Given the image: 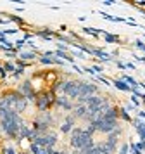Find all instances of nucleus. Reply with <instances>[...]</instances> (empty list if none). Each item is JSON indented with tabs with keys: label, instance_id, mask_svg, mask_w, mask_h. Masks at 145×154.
<instances>
[{
	"label": "nucleus",
	"instance_id": "obj_1",
	"mask_svg": "<svg viewBox=\"0 0 145 154\" xmlns=\"http://www.w3.org/2000/svg\"><path fill=\"white\" fill-rule=\"evenodd\" d=\"M0 123L2 128L5 130L11 137H17L19 128L23 125V119L19 118V114L12 109H5V107H0Z\"/></svg>",
	"mask_w": 145,
	"mask_h": 154
},
{
	"label": "nucleus",
	"instance_id": "obj_2",
	"mask_svg": "<svg viewBox=\"0 0 145 154\" xmlns=\"http://www.w3.org/2000/svg\"><path fill=\"white\" fill-rule=\"evenodd\" d=\"M71 146L78 149V151H88L93 147V140H92V133H88L86 130H81V128H74L73 130V135H71Z\"/></svg>",
	"mask_w": 145,
	"mask_h": 154
},
{
	"label": "nucleus",
	"instance_id": "obj_3",
	"mask_svg": "<svg viewBox=\"0 0 145 154\" xmlns=\"http://www.w3.org/2000/svg\"><path fill=\"white\" fill-rule=\"evenodd\" d=\"M80 87H81L80 82H66V83H59L57 88H61V90L64 92L66 95H69V97L78 99V95H80Z\"/></svg>",
	"mask_w": 145,
	"mask_h": 154
},
{
	"label": "nucleus",
	"instance_id": "obj_4",
	"mask_svg": "<svg viewBox=\"0 0 145 154\" xmlns=\"http://www.w3.org/2000/svg\"><path fill=\"white\" fill-rule=\"evenodd\" d=\"M54 99H52V94H43V95H40V99L36 100V104H38V107H40L41 111H45L47 109V106L52 102Z\"/></svg>",
	"mask_w": 145,
	"mask_h": 154
},
{
	"label": "nucleus",
	"instance_id": "obj_5",
	"mask_svg": "<svg viewBox=\"0 0 145 154\" xmlns=\"http://www.w3.org/2000/svg\"><path fill=\"white\" fill-rule=\"evenodd\" d=\"M21 94L24 95V97H28L29 100L35 97V94H33V90H31V83L29 82H24V83L21 85Z\"/></svg>",
	"mask_w": 145,
	"mask_h": 154
},
{
	"label": "nucleus",
	"instance_id": "obj_6",
	"mask_svg": "<svg viewBox=\"0 0 145 154\" xmlns=\"http://www.w3.org/2000/svg\"><path fill=\"white\" fill-rule=\"evenodd\" d=\"M52 147H41L36 146V144H31V152L33 154H52Z\"/></svg>",
	"mask_w": 145,
	"mask_h": 154
},
{
	"label": "nucleus",
	"instance_id": "obj_7",
	"mask_svg": "<svg viewBox=\"0 0 145 154\" xmlns=\"http://www.w3.org/2000/svg\"><path fill=\"white\" fill-rule=\"evenodd\" d=\"M114 85H116V88H119V90H123V92H130L131 90V87L124 80H114Z\"/></svg>",
	"mask_w": 145,
	"mask_h": 154
},
{
	"label": "nucleus",
	"instance_id": "obj_8",
	"mask_svg": "<svg viewBox=\"0 0 145 154\" xmlns=\"http://www.w3.org/2000/svg\"><path fill=\"white\" fill-rule=\"evenodd\" d=\"M86 111H88V107H86L85 104L78 106V107L74 109V116L76 118H85V116H86Z\"/></svg>",
	"mask_w": 145,
	"mask_h": 154
},
{
	"label": "nucleus",
	"instance_id": "obj_9",
	"mask_svg": "<svg viewBox=\"0 0 145 154\" xmlns=\"http://www.w3.org/2000/svg\"><path fill=\"white\" fill-rule=\"evenodd\" d=\"M55 104H57V106H62L64 109H71V107H73V106H71V102H69V100H68L66 97H59V99H55Z\"/></svg>",
	"mask_w": 145,
	"mask_h": 154
},
{
	"label": "nucleus",
	"instance_id": "obj_10",
	"mask_svg": "<svg viewBox=\"0 0 145 154\" xmlns=\"http://www.w3.org/2000/svg\"><path fill=\"white\" fill-rule=\"evenodd\" d=\"M116 116H117V111L114 109V107H109L107 111L104 112L102 118H104V119H116Z\"/></svg>",
	"mask_w": 145,
	"mask_h": 154
},
{
	"label": "nucleus",
	"instance_id": "obj_11",
	"mask_svg": "<svg viewBox=\"0 0 145 154\" xmlns=\"http://www.w3.org/2000/svg\"><path fill=\"white\" fill-rule=\"evenodd\" d=\"M97 147H98L100 154H114V149H110L107 144H100V146H97Z\"/></svg>",
	"mask_w": 145,
	"mask_h": 154
},
{
	"label": "nucleus",
	"instance_id": "obj_12",
	"mask_svg": "<svg viewBox=\"0 0 145 154\" xmlns=\"http://www.w3.org/2000/svg\"><path fill=\"white\" fill-rule=\"evenodd\" d=\"M73 121H74L73 118H68V121H66V123H64V125L61 126V130H62V132H64V133H68L69 130H71V126H73Z\"/></svg>",
	"mask_w": 145,
	"mask_h": 154
},
{
	"label": "nucleus",
	"instance_id": "obj_13",
	"mask_svg": "<svg viewBox=\"0 0 145 154\" xmlns=\"http://www.w3.org/2000/svg\"><path fill=\"white\" fill-rule=\"evenodd\" d=\"M104 38H105V42H107V43H114V42H117V40H119L116 35H109V33H105V35H104Z\"/></svg>",
	"mask_w": 145,
	"mask_h": 154
},
{
	"label": "nucleus",
	"instance_id": "obj_14",
	"mask_svg": "<svg viewBox=\"0 0 145 154\" xmlns=\"http://www.w3.org/2000/svg\"><path fill=\"white\" fill-rule=\"evenodd\" d=\"M35 54L33 52H21V59H24V61H29V59H33Z\"/></svg>",
	"mask_w": 145,
	"mask_h": 154
},
{
	"label": "nucleus",
	"instance_id": "obj_15",
	"mask_svg": "<svg viewBox=\"0 0 145 154\" xmlns=\"http://www.w3.org/2000/svg\"><path fill=\"white\" fill-rule=\"evenodd\" d=\"M55 56H59V57H64V59H68V61H71V63H73V57H69L68 54H64L62 50H57V52H55Z\"/></svg>",
	"mask_w": 145,
	"mask_h": 154
},
{
	"label": "nucleus",
	"instance_id": "obj_16",
	"mask_svg": "<svg viewBox=\"0 0 145 154\" xmlns=\"http://www.w3.org/2000/svg\"><path fill=\"white\" fill-rule=\"evenodd\" d=\"M83 154H100V151H98V147H97V146H93L92 149H88V151H85Z\"/></svg>",
	"mask_w": 145,
	"mask_h": 154
},
{
	"label": "nucleus",
	"instance_id": "obj_17",
	"mask_svg": "<svg viewBox=\"0 0 145 154\" xmlns=\"http://www.w3.org/2000/svg\"><path fill=\"white\" fill-rule=\"evenodd\" d=\"M128 149H130V146H128V144H124V146L119 149V154H128Z\"/></svg>",
	"mask_w": 145,
	"mask_h": 154
},
{
	"label": "nucleus",
	"instance_id": "obj_18",
	"mask_svg": "<svg viewBox=\"0 0 145 154\" xmlns=\"http://www.w3.org/2000/svg\"><path fill=\"white\" fill-rule=\"evenodd\" d=\"M121 116H123V119H126V121H131L130 114H128V112H126V109H123V111H121Z\"/></svg>",
	"mask_w": 145,
	"mask_h": 154
},
{
	"label": "nucleus",
	"instance_id": "obj_19",
	"mask_svg": "<svg viewBox=\"0 0 145 154\" xmlns=\"http://www.w3.org/2000/svg\"><path fill=\"white\" fill-rule=\"evenodd\" d=\"M24 43H26L24 38H23V40H17V42H16V47H17V49H23V47H24Z\"/></svg>",
	"mask_w": 145,
	"mask_h": 154
},
{
	"label": "nucleus",
	"instance_id": "obj_20",
	"mask_svg": "<svg viewBox=\"0 0 145 154\" xmlns=\"http://www.w3.org/2000/svg\"><path fill=\"white\" fill-rule=\"evenodd\" d=\"M4 68H5V71H16V68H14V64H11V63H7L5 66H4Z\"/></svg>",
	"mask_w": 145,
	"mask_h": 154
},
{
	"label": "nucleus",
	"instance_id": "obj_21",
	"mask_svg": "<svg viewBox=\"0 0 145 154\" xmlns=\"http://www.w3.org/2000/svg\"><path fill=\"white\" fill-rule=\"evenodd\" d=\"M5 154H16V151H14L12 147H7V149H5Z\"/></svg>",
	"mask_w": 145,
	"mask_h": 154
},
{
	"label": "nucleus",
	"instance_id": "obj_22",
	"mask_svg": "<svg viewBox=\"0 0 145 154\" xmlns=\"http://www.w3.org/2000/svg\"><path fill=\"white\" fill-rule=\"evenodd\" d=\"M131 100H133V104H137L138 106V99H137V95L133 94V97H131Z\"/></svg>",
	"mask_w": 145,
	"mask_h": 154
},
{
	"label": "nucleus",
	"instance_id": "obj_23",
	"mask_svg": "<svg viewBox=\"0 0 145 154\" xmlns=\"http://www.w3.org/2000/svg\"><path fill=\"white\" fill-rule=\"evenodd\" d=\"M112 4H114V0H105L104 2V5H112Z\"/></svg>",
	"mask_w": 145,
	"mask_h": 154
},
{
	"label": "nucleus",
	"instance_id": "obj_24",
	"mask_svg": "<svg viewBox=\"0 0 145 154\" xmlns=\"http://www.w3.org/2000/svg\"><path fill=\"white\" fill-rule=\"evenodd\" d=\"M5 73H7L5 68H0V76H5Z\"/></svg>",
	"mask_w": 145,
	"mask_h": 154
},
{
	"label": "nucleus",
	"instance_id": "obj_25",
	"mask_svg": "<svg viewBox=\"0 0 145 154\" xmlns=\"http://www.w3.org/2000/svg\"><path fill=\"white\" fill-rule=\"evenodd\" d=\"M52 154H66V152H57V151H52Z\"/></svg>",
	"mask_w": 145,
	"mask_h": 154
},
{
	"label": "nucleus",
	"instance_id": "obj_26",
	"mask_svg": "<svg viewBox=\"0 0 145 154\" xmlns=\"http://www.w3.org/2000/svg\"><path fill=\"white\" fill-rule=\"evenodd\" d=\"M23 154H26V152H23Z\"/></svg>",
	"mask_w": 145,
	"mask_h": 154
},
{
	"label": "nucleus",
	"instance_id": "obj_27",
	"mask_svg": "<svg viewBox=\"0 0 145 154\" xmlns=\"http://www.w3.org/2000/svg\"><path fill=\"white\" fill-rule=\"evenodd\" d=\"M73 154H74V152H73Z\"/></svg>",
	"mask_w": 145,
	"mask_h": 154
}]
</instances>
